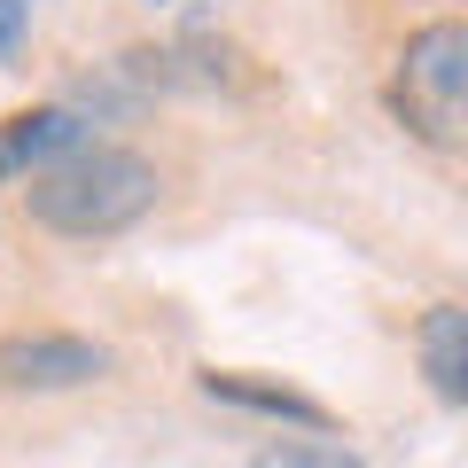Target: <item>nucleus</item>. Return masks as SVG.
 <instances>
[{
    "label": "nucleus",
    "instance_id": "7",
    "mask_svg": "<svg viewBox=\"0 0 468 468\" xmlns=\"http://www.w3.org/2000/svg\"><path fill=\"white\" fill-rule=\"evenodd\" d=\"M258 468H359L344 445H266Z\"/></svg>",
    "mask_w": 468,
    "mask_h": 468
},
{
    "label": "nucleus",
    "instance_id": "5",
    "mask_svg": "<svg viewBox=\"0 0 468 468\" xmlns=\"http://www.w3.org/2000/svg\"><path fill=\"white\" fill-rule=\"evenodd\" d=\"M414 344H421V367H430V390L445 406H468V313L461 304H430Z\"/></svg>",
    "mask_w": 468,
    "mask_h": 468
},
{
    "label": "nucleus",
    "instance_id": "6",
    "mask_svg": "<svg viewBox=\"0 0 468 468\" xmlns=\"http://www.w3.org/2000/svg\"><path fill=\"white\" fill-rule=\"evenodd\" d=\"M203 390L227 406H250V414H273V421H297V430H328V406L304 399V390H282V383H250V375H203Z\"/></svg>",
    "mask_w": 468,
    "mask_h": 468
},
{
    "label": "nucleus",
    "instance_id": "8",
    "mask_svg": "<svg viewBox=\"0 0 468 468\" xmlns=\"http://www.w3.org/2000/svg\"><path fill=\"white\" fill-rule=\"evenodd\" d=\"M24 32H32V0H0V63L24 48Z\"/></svg>",
    "mask_w": 468,
    "mask_h": 468
},
{
    "label": "nucleus",
    "instance_id": "3",
    "mask_svg": "<svg viewBox=\"0 0 468 468\" xmlns=\"http://www.w3.org/2000/svg\"><path fill=\"white\" fill-rule=\"evenodd\" d=\"M110 375V351L86 335H0V390H79Z\"/></svg>",
    "mask_w": 468,
    "mask_h": 468
},
{
    "label": "nucleus",
    "instance_id": "9",
    "mask_svg": "<svg viewBox=\"0 0 468 468\" xmlns=\"http://www.w3.org/2000/svg\"><path fill=\"white\" fill-rule=\"evenodd\" d=\"M149 8H180V0H149Z\"/></svg>",
    "mask_w": 468,
    "mask_h": 468
},
{
    "label": "nucleus",
    "instance_id": "4",
    "mask_svg": "<svg viewBox=\"0 0 468 468\" xmlns=\"http://www.w3.org/2000/svg\"><path fill=\"white\" fill-rule=\"evenodd\" d=\"M86 141V117L63 110V101H48V110H16L0 117V180H32L39 165H55V156H70Z\"/></svg>",
    "mask_w": 468,
    "mask_h": 468
},
{
    "label": "nucleus",
    "instance_id": "1",
    "mask_svg": "<svg viewBox=\"0 0 468 468\" xmlns=\"http://www.w3.org/2000/svg\"><path fill=\"white\" fill-rule=\"evenodd\" d=\"M156 196H165V180H156L149 156L94 149V141H79L70 156L39 165L32 187H24V203H32L39 227H48V234H79V242H94V234H125L133 218L156 211Z\"/></svg>",
    "mask_w": 468,
    "mask_h": 468
},
{
    "label": "nucleus",
    "instance_id": "2",
    "mask_svg": "<svg viewBox=\"0 0 468 468\" xmlns=\"http://www.w3.org/2000/svg\"><path fill=\"white\" fill-rule=\"evenodd\" d=\"M390 110H399L406 133H421L430 149H461L468 141V24H421L399 55V79H390Z\"/></svg>",
    "mask_w": 468,
    "mask_h": 468
}]
</instances>
